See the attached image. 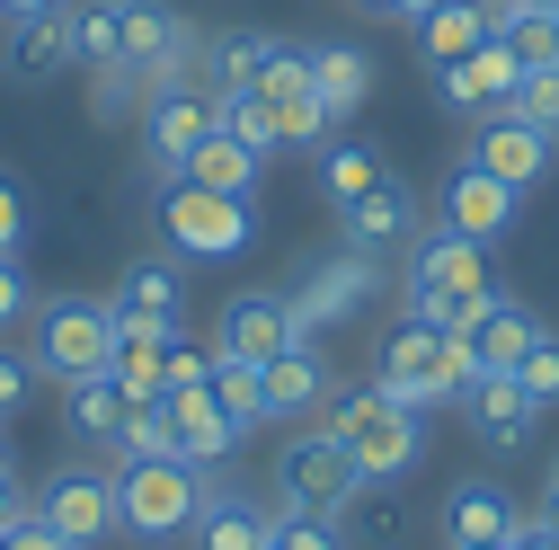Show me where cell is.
I'll return each mask as SVG.
<instances>
[{
    "mask_svg": "<svg viewBox=\"0 0 559 550\" xmlns=\"http://www.w3.org/2000/svg\"><path fill=\"white\" fill-rule=\"evenodd\" d=\"M498 10H507V0H436V10L417 19V53H427L436 72L462 62V53H479L488 36H498Z\"/></svg>",
    "mask_w": 559,
    "mask_h": 550,
    "instance_id": "obj_24",
    "label": "cell"
},
{
    "mask_svg": "<svg viewBox=\"0 0 559 550\" xmlns=\"http://www.w3.org/2000/svg\"><path fill=\"white\" fill-rule=\"evenodd\" d=\"M266 550H346V533H337V515L275 506V533H266Z\"/></svg>",
    "mask_w": 559,
    "mask_h": 550,
    "instance_id": "obj_35",
    "label": "cell"
},
{
    "mask_svg": "<svg viewBox=\"0 0 559 550\" xmlns=\"http://www.w3.org/2000/svg\"><path fill=\"white\" fill-rule=\"evenodd\" d=\"M382 258H365V249H337V258H311L302 275H294V320H302V337H320V328H337V320H356L365 302H382Z\"/></svg>",
    "mask_w": 559,
    "mask_h": 550,
    "instance_id": "obj_6",
    "label": "cell"
},
{
    "mask_svg": "<svg viewBox=\"0 0 559 550\" xmlns=\"http://www.w3.org/2000/svg\"><path fill=\"white\" fill-rule=\"evenodd\" d=\"M373 72H382V62H373L365 45H346V36L311 45V89H320V116H329V124H346V116L373 98Z\"/></svg>",
    "mask_w": 559,
    "mask_h": 550,
    "instance_id": "obj_25",
    "label": "cell"
},
{
    "mask_svg": "<svg viewBox=\"0 0 559 550\" xmlns=\"http://www.w3.org/2000/svg\"><path fill=\"white\" fill-rule=\"evenodd\" d=\"M204 498H214V479H204L195 462L160 453V462H116V533L133 541H178L195 533Z\"/></svg>",
    "mask_w": 559,
    "mask_h": 550,
    "instance_id": "obj_3",
    "label": "cell"
},
{
    "mask_svg": "<svg viewBox=\"0 0 559 550\" xmlns=\"http://www.w3.org/2000/svg\"><path fill=\"white\" fill-rule=\"evenodd\" d=\"M373 382L391 399H408V408H462L471 382H479V364H471L462 337H444V328H427V320L400 311V328L382 337V356H373Z\"/></svg>",
    "mask_w": 559,
    "mask_h": 550,
    "instance_id": "obj_2",
    "label": "cell"
},
{
    "mask_svg": "<svg viewBox=\"0 0 559 550\" xmlns=\"http://www.w3.org/2000/svg\"><path fill=\"white\" fill-rule=\"evenodd\" d=\"M373 178H391V160H382V143H365V133H329L320 160H311V187H320L329 214H337V204H356Z\"/></svg>",
    "mask_w": 559,
    "mask_h": 550,
    "instance_id": "obj_26",
    "label": "cell"
},
{
    "mask_svg": "<svg viewBox=\"0 0 559 550\" xmlns=\"http://www.w3.org/2000/svg\"><path fill=\"white\" fill-rule=\"evenodd\" d=\"M258 382H266V427L275 418H311V408H329V356L311 347V337H302V347H285V356H275V364H258Z\"/></svg>",
    "mask_w": 559,
    "mask_h": 550,
    "instance_id": "obj_22",
    "label": "cell"
},
{
    "mask_svg": "<svg viewBox=\"0 0 559 550\" xmlns=\"http://www.w3.org/2000/svg\"><path fill=\"white\" fill-rule=\"evenodd\" d=\"M498 45L524 62V72H542V62H559V19H550V10H524V0H507V10H498Z\"/></svg>",
    "mask_w": 559,
    "mask_h": 550,
    "instance_id": "obj_31",
    "label": "cell"
},
{
    "mask_svg": "<svg viewBox=\"0 0 559 550\" xmlns=\"http://www.w3.org/2000/svg\"><path fill=\"white\" fill-rule=\"evenodd\" d=\"M427 10H436V0H391V19H400V27H417Z\"/></svg>",
    "mask_w": 559,
    "mask_h": 550,
    "instance_id": "obj_42",
    "label": "cell"
},
{
    "mask_svg": "<svg viewBox=\"0 0 559 550\" xmlns=\"http://www.w3.org/2000/svg\"><path fill=\"white\" fill-rule=\"evenodd\" d=\"M488 550H507V541H488Z\"/></svg>",
    "mask_w": 559,
    "mask_h": 550,
    "instance_id": "obj_48",
    "label": "cell"
},
{
    "mask_svg": "<svg viewBox=\"0 0 559 550\" xmlns=\"http://www.w3.org/2000/svg\"><path fill=\"white\" fill-rule=\"evenodd\" d=\"M515 382H524V399L542 408V418H550V408H559V337H550V328H542L533 347H524V364H515Z\"/></svg>",
    "mask_w": 559,
    "mask_h": 550,
    "instance_id": "obj_36",
    "label": "cell"
},
{
    "mask_svg": "<svg viewBox=\"0 0 559 550\" xmlns=\"http://www.w3.org/2000/svg\"><path fill=\"white\" fill-rule=\"evenodd\" d=\"M19 240H27V204H19L10 178H0V258H19Z\"/></svg>",
    "mask_w": 559,
    "mask_h": 550,
    "instance_id": "obj_39",
    "label": "cell"
},
{
    "mask_svg": "<svg viewBox=\"0 0 559 550\" xmlns=\"http://www.w3.org/2000/svg\"><path fill=\"white\" fill-rule=\"evenodd\" d=\"M0 479H19V462H10V435H0Z\"/></svg>",
    "mask_w": 559,
    "mask_h": 550,
    "instance_id": "obj_44",
    "label": "cell"
},
{
    "mask_svg": "<svg viewBox=\"0 0 559 550\" xmlns=\"http://www.w3.org/2000/svg\"><path fill=\"white\" fill-rule=\"evenodd\" d=\"M0 550H10V533H0Z\"/></svg>",
    "mask_w": 559,
    "mask_h": 550,
    "instance_id": "obj_47",
    "label": "cell"
},
{
    "mask_svg": "<svg viewBox=\"0 0 559 550\" xmlns=\"http://www.w3.org/2000/svg\"><path fill=\"white\" fill-rule=\"evenodd\" d=\"M36 382H45V373H36V356H19V347H0V427H10L19 408L36 399Z\"/></svg>",
    "mask_w": 559,
    "mask_h": 550,
    "instance_id": "obj_37",
    "label": "cell"
},
{
    "mask_svg": "<svg viewBox=\"0 0 559 550\" xmlns=\"http://www.w3.org/2000/svg\"><path fill=\"white\" fill-rule=\"evenodd\" d=\"M36 311V294H27V275H19V258H0V328H19Z\"/></svg>",
    "mask_w": 559,
    "mask_h": 550,
    "instance_id": "obj_38",
    "label": "cell"
},
{
    "mask_svg": "<svg viewBox=\"0 0 559 550\" xmlns=\"http://www.w3.org/2000/svg\"><path fill=\"white\" fill-rule=\"evenodd\" d=\"M356 10H373V19H391V0H356Z\"/></svg>",
    "mask_w": 559,
    "mask_h": 550,
    "instance_id": "obj_45",
    "label": "cell"
},
{
    "mask_svg": "<svg viewBox=\"0 0 559 550\" xmlns=\"http://www.w3.org/2000/svg\"><path fill=\"white\" fill-rule=\"evenodd\" d=\"M124 391H116V373H90V382H62V427H72L81 444H107L116 453V435H124Z\"/></svg>",
    "mask_w": 559,
    "mask_h": 550,
    "instance_id": "obj_29",
    "label": "cell"
},
{
    "mask_svg": "<svg viewBox=\"0 0 559 550\" xmlns=\"http://www.w3.org/2000/svg\"><path fill=\"white\" fill-rule=\"evenodd\" d=\"M436 223L488 249V240H498V231L515 223V187H507V178H488V169H471V160H462V169H453V178L436 187Z\"/></svg>",
    "mask_w": 559,
    "mask_h": 550,
    "instance_id": "obj_14",
    "label": "cell"
},
{
    "mask_svg": "<svg viewBox=\"0 0 559 550\" xmlns=\"http://www.w3.org/2000/svg\"><path fill=\"white\" fill-rule=\"evenodd\" d=\"M507 116H524L533 133H550V143H559V62H542V72H524V81H515Z\"/></svg>",
    "mask_w": 559,
    "mask_h": 550,
    "instance_id": "obj_34",
    "label": "cell"
},
{
    "mask_svg": "<svg viewBox=\"0 0 559 550\" xmlns=\"http://www.w3.org/2000/svg\"><path fill=\"white\" fill-rule=\"evenodd\" d=\"M27 10H72V0H0V19H27Z\"/></svg>",
    "mask_w": 559,
    "mask_h": 550,
    "instance_id": "obj_41",
    "label": "cell"
},
{
    "mask_svg": "<svg viewBox=\"0 0 559 550\" xmlns=\"http://www.w3.org/2000/svg\"><path fill=\"white\" fill-rule=\"evenodd\" d=\"M27 506H36V498H27V489H19V479H0V533H10V524H19V515H27Z\"/></svg>",
    "mask_w": 559,
    "mask_h": 550,
    "instance_id": "obj_40",
    "label": "cell"
},
{
    "mask_svg": "<svg viewBox=\"0 0 559 550\" xmlns=\"http://www.w3.org/2000/svg\"><path fill=\"white\" fill-rule=\"evenodd\" d=\"M515 81H524V62H515L498 36H488L479 53H462V62H444V72H436V98L462 107V116H507Z\"/></svg>",
    "mask_w": 559,
    "mask_h": 550,
    "instance_id": "obj_16",
    "label": "cell"
},
{
    "mask_svg": "<svg viewBox=\"0 0 559 550\" xmlns=\"http://www.w3.org/2000/svg\"><path fill=\"white\" fill-rule=\"evenodd\" d=\"M285 347H302V320H294V302L285 294H231L223 311H214V356H231V364H275Z\"/></svg>",
    "mask_w": 559,
    "mask_h": 550,
    "instance_id": "obj_12",
    "label": "cell"
},
{
    "mask_svg": "<svg viewBox=\"0 0 559 550\" xmlns=\"http://www.w3.org/2000/svg\"><path fill=\"white\" fill-rule=\"evenodd\" d=\"M320 427L346 444V462L365 470V489H373V479H400V470H417V453H427V408L391 399L382 382H346V391H329Z\"/></svg>",
    "mask_w": 559,
    "mask_h": 550,
    "instance_id": "obj_1",
    "label": "cell"
},
{
    "mask_svg": "<svg viewBox=\"0 0 559 550\" xmlns=\"http://www.w3.org/2000/svg\"><path fill=\"white\" fill-rule=\"evenodd\" d=\"M195 27L169 10V0H124V45H116V72H133L143 89H169L195 72Z\"/></svg>",
    "mask_w": 559,
    "mask_h": 550,
    "instance_id": "obj_8",
    "label": "cell"
},
{
    "mask_svg": "<svg viewBox=\"0 0 559 550\" xmlns=\"http://www.w3.org/2000/svg\"><path fill=\"white\" fill-rule=\"evenodd\" d=\"M0 62H10L19 81H53L72 72V10H27V19H0Z\"/></svg>",
    "mask_w": 559,
    "mask_h": 550,
    "instance_id": "obj_19",
    "label": "cell"
},
{
    "mask_svg": "<svg viewBox=\"0 0 559 550\" xmlns=\"http://www.w3.org/2000/svg\"><path fill=\"white\" fill-rule=\"evenodd\" d=\"M524 506L498 489V479H453L444 489V550H488V541H515Z\"/></svg>",
    "mask_w": 559,
    "mask_h": 550,
    "instance_id": "obj_18",
    "label": "cell"
},
{
    "mask_svg": "<svg viewBox=\"0 0 559 550\" xmlns=\"http://www.w3.org/2000/svg\"><path fill=\"white\" fill-rule=\"evenodd\" d=\"M107 311H116V328H187V275L169 258H133L116 275Z\"/></svg>",
    "mask_w": 559,
    "mask_h": 550,
    "instance_id": "obj_15",
    "label": "cell"
},
{
    "mask_svg": "<svg viewBox=\"0 0 559 550\" xmlns=\"http://www.w3.org/2000/svg\"><path fill=\"white\" fill-rule=\"evenodd\" d=\"M169 427H178V462H195V470H214V462L240 453V427H231V408L214 399V382L204 391H169Z\"/></svg>",
    "mask_w": 559,
    "mask_h": 550,
    "instance_id": "obj_21",
    "label": "cell"
},
{
    "mask_svg": "<svg viewBox=\"0 0 559 550\" xmlns=\"http://www.w3.org/2000/svg\"><path fill=\"white\" fill-rule=\"evenodd\" d=\"M524 10H550V19H559V0H524Z\"/></svg>",
    "mask_w": 559,
    "mask_h": 550,
    "instance_id": "obj_46",
    "label": "cell"
},
{
    "mask_svg": "<svg viewBox=\"0 0 559 550\" xmlns=\"http://www.w3.org/2000/svg\"><path fill=\"white\" fill-rule=\"evenodd\" d=\"M27 356H36L45 382H90V373H107V356H116V311H107V294H53V302H36Z\"/></svg>",
    "mask_w": 559,
    "mask_h": 550,
    "instance_id": "obj_4",
    "label": "cell"
},
{
    "mask_svg": "<svg viewBox=\"0 0 559 550\" xmlns=\"http://www.w3.org/2000/svg\"><path fill=\"white\" fill-rule=\"evenodd\" d=\"M275 498L302 506V515H346V506L365 498V470L346 462V444L329 427H302L285 453H275Z\"/></svg>",
    "mask_w": 559,
    "mask_h": 550,
    "instance_id": "obj_5",
    "label": "cell"
},
{
    "mask_svg": "<svg viewBox=\"0 0 559 550\" xmlns=\"http://www.w3.org/2000/svg\"><path fill=\"white\" fill-rule=\"evenodd\" d=\"M160 231H169V249L178 258H240L249 249V204L240 195H214V187H160Z\"/></svg>",
    "mask_w": 559,
    "mask_h": 550,
    "instance_id": "obj_7",
    "label": "cell"
},
{
    "mask_svg": "<svg viewBox=\"0 0 559 550\" xmlns=\"http://www.w3.org/2000/svg\"><path fill=\"white\" fill-rule=\"evenodd\" d=\"M542 506H559V453H550V470H542Z\"/></svg>",
    "mask_w": 559,
    "mask_h": 550,
    "instance_id": "obj_43",
    "label": "cell"
},
{
    "mask_svg": "<svg viewBox=\"0 0 559 550\" xmlns=\"http://www.w3.org/2000/svg\"><path fill=\"white\" fill-rule=\"evenodd\" d=\"M204 133H214V89H204L195 72L143 98V152H152L160 187H169V178H187V160H195V143H204Z\"/></svg>",
    "mask_w": 559,
    "mask_h": 550,
    "instance_id": "obj_9",
    "label": "cell"
},
{
    "mask_svg": "<svg viewBox=\"0 0 559 550\" xmlns=\"http://www.w3.org/2000/svg\"><path fill=\"white\" fill-rule=\"evenodd\" d=\"M214 399L231 408V427H240V435L266 427V382H258V364H231V356H223V364H214Z\"/></svg>",
    "mask_w": 559,
    "mask_h": 550,
    "instance_id": "obj_33",
    "label": "cell"
},
{
    "mask_svg": "<svg viewBox=\"0 0 559 550\" xmlns=\"http://www.w3.org/2000/svg\"><path fill=\"white\" fill-rule=\"evenodd\" d=\"M427 294H498V266H488L479 240L427 223L408 240V275H400V302H427Z\"/></svg>",
    "mask_w": 559,
    "mask_h": 550,
    "instance_id": "obj_10",
    "label": "cell"
},
{
    "mask_svg": "<svg viewBox=\"0 0 559 550\" xmlns=\"http://www.w3.org/2000/svg\"><path fill=\"white\" fill-rule=\"evenodd\" d=\"M462 418H471V435H479L488 453H515V444L542 427V408L524 399V382H515V373H479V382H471V399H462Z\"/></svg>",
    "mask_w": 559,
    "mask_h": 550,
    "instance_id": "obj_20",
    "label": "cell"
},
{
    "mask_svg": "<svg viewBox=\"0 0 559 550\" xmlns=\"http://www.w3.org/2000/svg\"><path fill=\"white\" fill-rule=\"evenodd\" d=\"M160 453H178L169 399H133V408H124V435H116V462H160Z\"/></svg>",
    "mask_w": 559,
    "mask_h": 550,
    "instance_id": "obj_32",
    "label": "cell"
},
{
    "mask_svg": "<svg viewBox=\"0 0 559 550\" xmlns=\"http://www.w3.org/2000/svg\"><path fill=\"white\" fill-rule=\"evenodd\" d=\"M258 178H266V152L240 143V133H223V124L204 133L195 160H187V187H214V195H240V204L258 195ZM169 187H178V178H169Z\"/></svg>",
    "mask_w": 559,
    "mask_h": 550,
    "instance_id": "obj_27",
    "label": "cell"
},
{
    "mask_svg": "<svg viewBox=\"0 0 559 550\" xmlns=\"http://www.w3.org/2000/svg\"><path fill=\"white\" fill-rule=\"evenodd\" d=\"M275 506H285V498H275ZM275 506L214 489V498H204V515H195V550H266V533H275Z\"/></svg>",
    "mask_w": 559,
    "mask_h": 550,
    "instance_id": "obj_28",
    "label": "cell"
},
{
    "mask_svg": "<svg viewBox=\"0 0 559 550\" xmlns=\"http://www.w3.org/2000/svg\"><path fill=\"white\" fill-rule=\"evenodd\" d=\"M417 231H427V214H417L408 178H373L356 204H337V240L365 249V258H391V249H408Z\"/></svg>",
    "mask_w": 559,
    "mask_h": 550,
    "instance_id": "obj_13",
    "label": "cell"
},
{
    "mask_svg": "<svg viewBox=\"0 0 559 550\" xmlns=\"http://www.w3.org/2000/svg\"><path fill=\"white\" fill-rule=\"evenodd\" d=\"M533 337H542V320H533L515 294H488V311L462 328V347H471V364H479V373H515Z\"/></svg>",
    "mask_w": 559,
    "mask_h": 550,
    "instance_id": "obj_23",
    "label": "cell"
},
{
    "mask_svg": "<svg viewBox=\"0 0 559 550\" xmlns=\"http://www.w3.org/2000/svg\"><path fill=\"white\" fill-rule=\"evenodd\" d=\"M36 515L72 541V550H98L116 533V470H90V462H62L45 489H36Z\"/></svg>",
    "mask_w": 559,
    "mask_h": 550,
    "instance_id": "obj_11",
    "label": "cell"
},
{
    "mask_svg": "<svg viewBox=\"0 0 559 550\" xmlns=\"http://www.w3.org/2000/svg\"><path fill=\"white\" fill-rule=\"evenodd\" d=\"M471 169L507 178V187L524 195V187L550 178V133H533L524 116H479V133H471Z\"/></svg>",
    "mask_w": 559,
    "mask_h": 550,
    "instance_id": "obj_17",
    "label": "cell"
},
{
    "mask_svg": "<svg viewBox=\"0 0 559 550\" xmlns=\"http://www.w3.org/2000/svg\"><path fill=\"white\" fill-rule=\"evenodd\" d=\"M124 45V0H72V53H81V72H107Z\"/></svg>",
    "mask_w": 559,
    "mask_h": 550,
    "instance_id": "obj_30",
    "label": "cell"
}]
</instances>
